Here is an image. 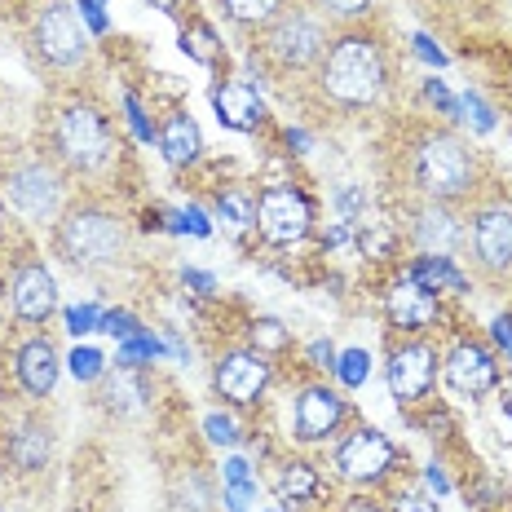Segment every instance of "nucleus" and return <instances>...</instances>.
I'll return each mask as SVG.
<instances>
[{
    "mask_svg": "<svg viewBox=\"0 0 512 512\" xmlns=\"http://www.w3.org/2000/svg\"><path fill=\"white\" fill-rule=\"evenodd\" d=\"M314 80L327 102L345 106V111H362L389 84V53L367 31H340L327 45L323 62L314 67Z\"/></svg>",
    "mask_w": 512,
    "mask_h": 512,
    "instance_id": "f257e3e1",
    "label": "nucleus"
},
{
    "mask_svg": "<svg viewBox=\"0 0 512 512\" xmlns=\"http://www.w3.org/2000/svg\"><path fill=\"white\" fill-rule=\"evenodd\" d=\"M411 181L429 204H468L482 186V159L460 133L433 128L411 146Z\"/></svg>",
    "mask_w": 512,
    "mask_h": 512,
    "instance_id": "f03ea898",
    "label": "nucleus"
},
{
    "mask_svg": "<svg viewBox=\"0 0 512 512\" xmlns=\"http://www.w3.org/2000/svg\"><path fill=\"white\" fill-rule=\"evenodd\" d=\"M53 252H58L71 270L98 274V270H111V265L124 261L128 230L111 208L93 204V199H80V204L62 208V217L53 221Z\"/></svg>",
    "mask_w": 512,
    "mask_h": 512,
    "instance_id": "7ed1b4c3",
    "label": "nucleus"
},
{
    "mask_svg": "<svg viewBox=\"0 0 512 512\" xmlns=\"http://www.w3.org/2000/svg\"><path fill=\"white\" fill-rule=\"evenodd\" d=\"M49 151L58 168L76 177H93L115 159L111 124L93 102H62L49 120Z\"/></svg>",
    "mask_w": 512,
    "mask_h": 512,
    "instance_id": "20e7f679",
    "label": "nucleus"
},
{
    "mask_svg": "<svg viewBox=\"0 0 512 512\" xmlns=\"http://www.w3.org/2000/svg\"><path fill=\"white\" fill-rule=\"evenodd\" d=\"M327 45H332V36H327V18L318 14L314 5H287L270 27H261V40H256L261 58L270 62V67L287 71V76L314 71L318 62H323Z\"/></svg>",
    "mask_w": 512,
    "mask_h": 512,
    "instance_id": "39448f33",
    "label": "nucleus"
},
{
    "mask_svg": "<svg viewBox=\"0 0 512 512\" xmlns=\"http://www.w3.org/2000/svg\"><path fill=\"white\" fill-rule=\"evenodd\" d=\"M31 49L53 71H76L89 62V36L67 0H40L31 14Z\"/></svg>",
    "mask_w": 512,
    "mask_h": 512,
    "instance_id": "423d86ee",
    "label": "nucleus"
},
{
    "mask_svg": "<svg viewBox=\"0 0 512 512\" xmlns=\"http://www.w3.org/2000/svg\"><path fill=\"white\" fill-rule=\"evenodd\" d=\"M5 199L9 208L23 221H36V226H53L67 208V186H62V173L45 159H27L14 173L5 177Z\"/></svg>",
    "mask_w": 512,
    "mask_h": 512,
    "instance_id": "0eeeda50",
    "label": "nucleus"
},
{
    "mask_svg": "<svg viewBox=\"0 0 512 512\" xmlns=\"http://www.w3.org/2000/svg\"><path fill=\"white\" fill-rule=\"evenodd\" d=\"M252 226L265 243H274V248H292V243H301L305 234L314 230V204H309V195L301 186L274 181V186H265L261 195H256Z\"/></svg>",
    "mask_w": 512,
    "mask_h": 512,
    "instance_id": "6e6552de",
    "label": "nucleus"
},
{
    "mask_svg": "<svg viewBox=\"0 0 512 512\" xmlns=\"http://www.w3.org/2000/svg\"><path fill=\"white\" fill-rule=\"evenodd\" d=\"M393 460H398V446L371 424H358L336 442V473L354 486H380L393 473Z\"/></svg>",
    "mask_w": 512,
    "mask_h": 512,
    "instance_id": "1a4fd4ad",
    "label": "nucleus"
},
{
    "mask_svg": "<svg viewBox=\"0 0 512 512\" xmlns=\"http://www.w3.org/2000/svg\"><path fill=\"white\" fill-rule=\"evenodd\" d=\"M437 371H442V354H437V345L433 340H424V336H411V340H402V345H393L389 362H384L389 393L402 402V407L429 398Z\"/></svg>",
    "mask_w": 512,
    "mask_h": 512,
    "instance_id": "9d476101",
    "label": "nucleus"
},
{
    "mask_svg": "<svg viewBox=\"0 0 512 512\" xmlns=\"http://www.w3.org/2000/svg\"><path fill=\"white\" fill-rule=\"evenodd\" d=\"M468 252L473 265L486 279H504L512 274V208L508 204H486L468 221Z\"/></svg>",
    "mask_w": 512,
    "mask_h": 512,
    "instance_id": "9b49d317",
    "label": "nucleus"
},
{
    "mask_svg": "<svg viewBox=\"0 0 512 512\" xmlns=\"http://www.w3.org/2000/svg\"><path fill=\"white\" fill-rule=\"evenodd\" d=\"M270 376H274L270 358L252 345L230 349V354H221L217 367H212V384H217V393L230 407H252V402H261L265 389H270Z\"/></svg>",
    "mask_w": 512,
    "mask_h": 512,
    "instance_id": "f8f14e48",
    "label": "nucleus"
},
{
    "mask_svg": "<svg viewBox=\"0 0 512 512\" xmlns=\"http://www.w3.org/2000/svg\"><path fill=\"white\" fill-rule=\"evenodd\" d=\"M349 420V402L332 384H305L292 402V437L296 442H332L340 424Z\"/></svg>",
    "mask_w": 512,
    "mask_h": 512,
    "instance_id": "ddd939ff",
    "label": "nucleus"
},
{
    "mask_svg": "<svg viewBox=\"0 0 512 512\" xmlns=\"http://www.w3.org/2000/svg\"><path fill=\"white\" fill-rule=\"evenodd\" d=\"M411 243L424 256H460L468 248V221L451 204H429L411 212Z\"/></svg>",
    "mask_w": 512,
    "mask_h": 512,
    "instance_id": "4468645a",
    "label": "nucleus"
},
{
    "mask_svg": "<svg viewBox=\"0 0 512 512\" xmlns=\"http://www.w3.org/2000/svg\"><path fill=\"white\" fill-rule=\"evenodd\" d=\"M442 371H446V384H451L460 398H482V393L499 389V362L486 345H477V340H460V345L446 349Z\"/></svg>",
    "mask_w": 512,
    "mask_h": 512,
    "instance_id": "2eb2a0df",
    "label": "nucleus"
},
{
    "mask_svg": "<svg viewBox=\"0 0 512 512\" xmlns=\"http://www.w3.org/2000/svg\"><path fill=\"white\" fill-rule=\"evenodd\" d=\"M9 309H14L23 323H49L53 309H58V283L40 261H23L5 283Z\"/></svg>",
    "mask_w": 512,
    "mask_h": 512,
    "instance_id": "dca6fc26",
    "label": "nucleus"
},
{
    "mask_svg": "<svg viewBox=\"0 0 512 512\" xmlns=\"http://www.w3.org/2000/svg\"><path fill=\"white\" fill-rule=\"evenodd\" d=\"M384 314H389V323L398 327V332L420 336V332H429V327L437 323L442 305H437V296L424 292L420 283L398 279V283L389 287V292H384Z\"/></svg>",
    "mask_w": 512,
    "mask_h": 512,
    "instance_id": "f3484780",
    "label": "nucleus"
},
{
    "mask_svg": "<svg viewBox=\"0 0 512 512\" xmlns=\"http://www.w3.org/2000/svg\"><path fill=\"white\" fill-rule=\"evenodd\" d=\"M58 371H62V358L49 336H31L14 349V376L27 398H49L53 384H58Z\"/></svg>",
    "mask_w": 512,
    "mask_h": 512,
    "instance_id": "a211bd4d",
    "label": "nucleus"
},
{
    "mask_svg": "<svg viewBox=\"0 0 512 512\" xmlns=\"http://www.w3.org/2000/svg\"><path fill=\"white\" fill-rule=\"evenodd\" d=\"M208 98H212V111H217V120L226 124V128H234V133H256V128L265 124V102L256 98L252 84L226 80V84H217Z\"/></svg>",
    "mask_w": 512,
    "mask_h": 512,
    "instance_id": "6ab92c4d",
    "label": "nucleus"
},
{
    "mask_svg": "<svg viewBox=\"0 0 512 512\" xmlns=\"http://www.w3.org/2000/svg\"><path fill=\"white\" fill-rule=\"evenodd\" d=\"M155 142H159V151H164V159L173 168H190V164H199V155H204V133H199V124L190 120L186 111L164 115Z\"/></svg>",
    "mask_w": 512,
    "mask_h": 512,
    "instance_id": "aec40b11",
    "label": "nucleus"
},
{
    "mask_svg": "<svg viewBox=\"0 0 512 512\" xmlns=\"http://www.w3.org/2000/svg\"><path fill=\"white\" fill-rule=\"evenodd\" d=\"M411 283H420L424 292L433 296H464L468 292V274L455 265V256H415L411 270H407Z\"/></svg>",
    "mask_w": 512,
    "mask_h": 512,
    "instance_id": "412c9836",
    "label": "nucleus"
},
{
    "mask_svg": "<svg viewBox=\"0 0 512 512\" xmlns=\"http://www.w3.org/2000/svg\"><path fill=\"white\" fill-rule=\"evenodd\" d=\"M53 455V429L40 420H23L9 437V464L18 468V473H40V468L49 464Z\"/></svg>",
    "mask_w": 512,
    "mask_h": 512,
    "instance_id": "4be33fe9",
    "label": "nucleus"
},
{
    "mask_svg": "<svg viewBox=\"0 0 512 512\" xmlns=\"http://www.w3.org/2000/svg\"><path fill=\"white\" fill-rule=\"evenodd\" d=\"M102 380H106L102 398H106L111 411H137L142 398H151V389H146V380H142V367H124V362H115V371H106Z\"/></svg>",
    "mask_w": 512,
    "mask_h": 512,
    "instance_id": "5701e85b",
    "label": "nucleus"
},
{
    "mask_svg": "<svg viewBox=\"0 0 512 512\" xmlns=\"http://www.w3.org/2000/svg\"><path fill=\"white\" fill-rule=\"evenodd\" d=\"M168 504H173V512H212L217 490H212L208 473H199V468H181V473L173 477V486H168Z\"/></svg>",
    "mask_w": 512,
    "mask_h": 512,
    "instance_id": "b1692460",
    "label": "nucleus"
},
{
    "mask_svg": "<svg viewBox=\"0 0 512 512\" xmlns=\"http://www.w3.org/2000/svg\"><path fill=\"white\" fill-rule=\"evenodd\" d=\"M274 490H279V499L305 504V499H318V495H323V477H318L314 464L292 460V464L279 468V482H274Z\"/></svg>",
    "mask_w": 512,
    "mask_h": 512,
    "instance_id": "393cba45",
    "label": "nucleus"
},
{
    "mask_svg": "<svg viewBox=\"0 0 512 512\" xmlns=\"http://www.w3.org/2000/svg\"><path fill=\"white\" fill-rule=\"evenodd\" d=\"M221 9H226V18L234 27L261 31V27H270L287 5H283V0H221Z\"/></svg>",
    "mask_w": 512,
    "mask_h": 512,
    "instance_id": "a878e982",
    "label": "nucleus"
},
{
    "mask_svg": "<svg viewBox=\"0 0 512 512\" xmlns=\"http://www.w3.org/2000/svg\"><path fill=\"white\" fill-rule=\"evenodd\" d=\"M217 212H221V221H230V226H252L256 221V195L248 186H226L217 195Z\"/></svg>",
    "mask_w": 512,
    "mask_h": 512,
    "instance_id": "bb28decb",
    "label": "nucleus"
},
{
    "mask_svg": "<svg viewBox=\"0 0 512 512\" xmlns=\"http://www.w3.org/2000/svg\"><path fill=\"white\" fill-rule=\"evenodd\" d=\"M327 23H362L376 9V0H309Z\"/></svg>",
    "mask_w": 512,
    "mask_h": 512,
    "instance_id": "cd10ccee",
    "label": "nucleus"
},
{
    "mask_svg": "<svg viewBox=\"0 0 512 512\" xmlns=\"http://www.w3.org/2000/svg\"><path fill=\"white\" fill-rule=\"evenodd\" d=\"M181 49H186L195 62H204V67H212V62H217V31H212L208 23L186 27V31H181Z\"/></svg>",
    "mask_w": 512,
    "mask_h": 512,
    "instance_id": "c85d7f7f",
    "label": "nucleus"
},
{
    "mask_svg": "<svg viewBox=\"0 0 512 512\" xmlns=\"http://www.w3.org/2000/svg\"><path fill=\"white\" fill-rule=\"evenodd\" d=\"M67 367H71V376H76L80 384H93V380L106 376V354L102 349H89V345H76L71 349V358H67Z\"/></svg>",
    "mask_w": 512,
    "mask_h": 512,
    "instance_id": "c756f323",
    "label": "nucleus"
},
{
    "mask_svg": "<svg viewBox=\"0 0 512 512\" xmlns=\"http://www.w3.org/2000/svg\"><path fill=\"white\" fill-rule=\"evenodd\" d=\"M159 354H164V345H159L155 336H142V332H137V336L124 340V349H120V358H115V362H124V367H142V362H151V358H159Z\"/></svg>",
    "mask_w": 512,
    "mask_h": 512,
    "instance_id": "7c9ffc66",
    "label": "nucleus"
},
{
    "mask_svg": "<svg viewBox=\"0 0 512 512\" xmlns=\"http://www.w3.org/2000/svg\"><path fill=\"white\" fill-rule=\"evenodd\" d=\"M367 371H371V358H367V349H345V354L336 358V376L349 384V389H358L362 380H367Z\"/></svg>",
    "mask_w": 512,
    "mask_h": 512,
    "instance_id": "2f4dec72",
    "label": "nucleus"
},
{
    "mask_svg": "<svg viewBox=\"0 0 512 512\" xmlns=\"http://www.w3.org/2000/svg\"><path fill=\"white\" fill-rule=\"evenodd\" d=\"M287 345V332L283 323H274V318H261V323H252V349H283Z\"/></svg>",
    "mask_w": 512,
    "mask_h": 512,
    "instance_id": "473e14b6",
    "label": "nucleus"
},
{
    "mask_svg": "<svg viewBox=\"0 0 512 512\" xmlns=\"http://www.w3.org/2000/svg\"><path fill=\"white\" fill-rule=\"evenodd\" d=\"M204 433H208V442H217V446H234V442H239V424H234L230 415H221V411H212L204 420Z\"/></svg>",
    "mask_w": 512,
    "mask_h": 512,
    "instance_id": "72a5a7b5",
    "label": "nucleus"
},
{
    "mask_svg": "<svg viewBox=\"0 0 512 512\" xmlns=\"http://www.w3.org/2000/svg\"><path fill=\"white\" fill-rule=\"evenodd\" d=\"M98 332L115 336V340H128V336H137V318L128 314V309H111V314H102Z\"/></svg>",
    "mask_w": 512,
    "mask_h": 512,
    "instance_id": "f704fd0d",
    "label": "nucleus"
},
{
    "mask_svg": "<svg viewBox=\"0 0 512 512\" xmlns=\"http://www.w3.org/2000/svg\"><path fill=\"white\" fill-rule=\"evenodd\" d=\"M393 512H437V504H433L429 490L407 486V490H398V495H393Z\"/></svg>",
    "mask_w": 512,
    "mask_h": 512,
    "instance_id": "c9c22d12",
    "label": "nucleus"
},
{
    "mask_svg": "<svg viewBox=\"0 0 512 512\" xmlns=\"http://www.w3.org/2000/svg\"><path fill=\"white\" fill-rule=\"evenodd\" d=\"M424 98H429L437 111L446 115V120H460V102L451 98V89H446L442 80H424Z\"/></svg>",
    "mask_w": 512,
    "mask_h": 512,
    "instance_id": "e433bc0d",
    "label": "nucleus"
},
{
    "mask_svg": "<svg viewBox=\"0 0 512 512\" xmlns=\"http://www.w3.org/2000/svg\"><path fill=\"white\" fill-rule=\"evenodd\" d=\"M460 111H468V120H473L477 133H490V128H495V111H490V106L477 98V93H464V98H460Z\"/></svg>",
    "mask_w": 512,
    "mask_h": 512,
    "instance_id": "4c0bfd02",
    "label": "nucleus"
},
{
    "mask_svg": "<svg viewBox=\"0 0 512 512\" xmlns=\"http://www.w3.org/2000/svg\"><path fill=\"white\" fill-rule=\"evenodd\" d=\"M98 323H102V314H98L93 305H76V309H67V332H71V336L98 332Z\"/></svg>",
    "mask_w": 512,
    "mask_h": 512,
    "instance_id": "58836bf2",
    "label": "nucleus"
},
{
    "mask_svg": "<svg viewBox=\"0 0 512 512\" xmlns=\"http://www.w3.org/2000/svg\"><path fill=\"white\" fill-rule=\"evenodd\" d=\"M124 111H128V124H133V133L142 137V142H151V137H155V128H151V120H146V111H142V102H137L133 93H128V98H124Z\"/></svg>",
    "mask_w": 512,
    "mask_h": 512,
    "instance_id": "ea45409f",
    "label": "nucleus"
},
{
    "mask_svg": "<svg viewBox=\"0 0 512 512\" xmlns=\"http://www.w3.org/2000/svg\"><path fill=\"white\" fill-rule=\"evenodd\" d=\"M80 14H84V23L102 36L106 31V0H80Z\"/></svg>",
    "mask_w": 512,
    "mask_h": 512,
    "instance_id": "a19ab883",
    "label": "nucleus"
},
{
    "mask_svg": "<svg viewBox=\"0 0 512 512\" xmlns=\"http://www.w3.org/2000/svg\"><path fill=\"white\" fill-rule=\"evenodd\" d=\"M309 362H314V367L336 371V349L327 345V340H314V345H309Z\"/></svg>",
    "mask_w": 512,
    "mask_h": 512,
    "instance_id": "79ce46f5",
    "label": "nucleus"
},
{
    "mask_svg": "<svg viewBox=\"0 0 512 512\" xmlns=\"http://www.w3.org/2000/svg\"><path fill=\"white\" fill-rule=\"evenodd\" d=\"M252 490H256L252 482H243V486H230V490H226V508H230V512H248V499H252Z\"/></svg>",
    "mask_w": 512,
    "mask_h": 512,
    "instance_id": "37998d69",
    "label": "nucleus"
},
{
    "mask_svg": "<svg viewBox=\"0 0 512 512\" xmlns=\"http://www.w3.org/2000/svg\"><path fill=\"white\" fill-rule=\"evenodd\" d=\"M415 53H420V58H424V62H433V67H446V53H442V49H437V45H433V40H429V36H415Z\"/></svg>",
    "mask_w": 512,
    "mask_h": 512,
    "instance_id": "c03bdc74",
    "label": "nucleus"
},
{
    "mask_svg": "<svg viewBox=\"0 0 512 512\" xmlns=\"http://www.w3.org/2000/svg\"><path fill=\"white\" fill-rule=\"evenodd\" d=\"M226 482H230V486L252 482V477H248V464H243V460H230V464H226Z\"/></svg>",
    "mask_w": 512,
    "mask_h": 512,
    "instance_id": "a18cd8bd",
    "label": "nucleus"
},
{
    "mask_svg": "<svg viewBox=\"0 0 512 512\" xmlns=\"http://www.w3.org/2000/svg\"><path fill=\"white\" fill-rule=\"evenodd\" d=\"M495 340L512 354V314L508 318H495Z\"/></svg>",
    "mask_w": 512,
    "mask_h": 512,
    "instance_id": "49530a36",
    "label": "nucleus"
},
{
    "mask_svg": "<svg viewBox=\"0 0 512 512\" xmlns=\"http://www.w3.org/2000/svg\"><path fill=\"white\" fill-rule=\"evenodd\" d=\"M186 283L199 287V292H212V287H217V279H212V274H204V270H186Z\"/></svg>",
    "mask_w": 512,
    "mask_h": 512,
    "instance_id": "de8ad7c7",
    "label": "nucleus"
},
{
    "mask_svg": "<svg viewBox=\"0 0 512 512\" xmlns=\"http://www.w3.org/2000/svg\"><path fill=\"white\" fill-rule=\"evenodd\" d=\"M340 512H380V508L371 504V499H362V495H358V499H345V504H340Z\"/></svg>",
    "mask_w": 512,
    "mask_h": 512,
    "instance_id": "09e8293b",
    "label": "nucleus"
},
{
    "mask_svg": "<svg viewBox=\"0 0 512 512\" xmlns=\"http://www.w3.org/2000/svg\"><path fill=\"white\" fill-rule=\"evenodd\" d=\"M354 208H362V195L358 190H340V212H354Z\"/></svg>",
    "mask_w": 512,
    "mask_h": 512,
    "instance_id": "8fccbe9b",
    "label": "nucleus"
},
{
    "mask_svg": "<svg viewBox=\"0 0 512 512\" xmlns=\"http://www.w3.org/2000/svg\"><path fill=\"white\" fill-rule=\"evenodd\" d=\"M151 9H159V14H177L181 0H151Z\"/></svg>",
    "mask_w": 512,
    "mask_h": 512,
    "instance_id": "3c124183",
    "label": "nucleus"
},
{
    "mask_svg": "<svg viewBox=\"0 0 512 512\" xmlns=\"http://www.w3.org/2000/svg\"><path fill=\"white\" fill-rule=\"evenodd\" d=\"M424 482H429L433 490H446V477H442V473H437V468H429V473H424Z\"/></svg>",
    "mask_w": 512,
    "mask_h": 512,
    "instance_id": "603ef678",
    "label": "nucleus"
},
{
    "mask_svg": "<svg viewBox=\"0 0 512 512\" xmlns=\"http://www.w3.org/2000/svg\"><path fill=\"white\" fill-rule=\"evenodd\" d=\"M504 411H508V420H512V389L504 393Z\"/></svg>",
    "mask_w": 512,
    "mask_h": 512,
    "instance_id": "864d4df0",
    "label": "nucleus"
}]
</instances>
